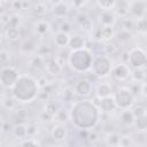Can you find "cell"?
<instances>
[{
    "label": "cell",
    "mask_w": 147,
    "mask_h": 147,
    "mask_svg": "<svg viewBox=\"0 0 147 147\" xmlns=\"http://www.w3.org/2000/svg\"><path fill=\"white\" fill-rule=\"evenodd\" d=\"M69 113L70 121L79 130L93 129L100 118V109L92 100H79L74 102Z\"/></svg>",
    "instance_id": "1"
},
{
    "label": "cell",
    "mask_w": 147,
    "mask_h": 147,
    "mask_svg": "<svg viewBox=\"0 0 147 147\" xmlns=\"http://www.w3.org/2000/svg\"><path fill=\"white\" fill-rule=\"evenodd\" d=\"M39 84L36 78L30 75H21L16 84L11 88V95L17 102L29 103L32 102L39 94Z\"/></svg>",
    "instance_id": "2"
},
{
    "label": "cell",
    "mask_w": 147,
    "mask_h": 147,
    "mask_svg": "<svg viewBox=\"0 0 147 147\" xmlns=\"http://www.w3.org/2000/svg\"><path fill=\"white\" fill-rule=\"evenodd\" d=\"M93 59L94 56L92 52L86 47L83 49L70 52L68 56V64L72 71L82 74V72H86L91 70Z\"/></svg>",
    "instance_id": "3"
},
{
    "label": "cell",
    "mask_w": 147,
    "mask_h": 147,
    "mask_svg": "<svg viewBox=\"0 0 147 147\" xmlns=\"http://www.w3.org/2000/svg\"><path fill=\"white\" fill-rule=\"evenodd\" d=\"M111 70H113V63L110 57H108L105 54L94 56L92 67H91V71L94 76L99 78H103V77H107L108 75H111Z\"/></svg>",
    "instance_id": "4"
},
{
    "label": "cell",
    "mask_w": 147,
    "mask_h": 147,
    "mask_svg": "<svg viewBox=\"0 0 147 147\" xmlns=\"http://www.w3.org/2000/svg\"><path fill=\"white\" fill-rule=\"evenodd\" d=\"M113 98L115 100L116 107L121 110H126V109H131L134 105V94L131 92V90L129 87H118L114 94Z\"/></svg>",
    "instance_id": "5"
},
{
    "label": "cell",
    "mask_w": 147,
    "mask_h": 147,
    "mask_svg": "<svg viewBox=\"0 0 147 147\" xmlns=\"http://www.w3.org/2000/svg\"><path fill=\"white\" fill-rule=\"evenodd\" d=\"M127 64L132 69H144L147 65V53L141 47H133L129 51Z\"/></svg>",
    "instance_id": "6"
},
{
    "label": "cell",
    "mask_w": 147,
    "mask_h": 147,
    "mask_svg": "<svg viewBox=\"0 0 147 147\" xmlns=\"http://www.w3.org/2000/svg\"><path fill=\"white\" fill-rule=\"evenodd\" d=\"M20 74L17 69L13 65H5L1 69L0 72V84L3 88H9L11 90L13 86L16 84V82L20 78Z\"/></svg>",
    "instance_id": "7"
},
{
    "label": "cell",
    "mask_w": 147,
    "mask_h": 147,
    "mask_svg": "<svg viewBox=\"0 0 147 147\" xmlns=\"http://www.w3.org/2000/svg\"><path fill=\"white\" fill-rule=\"evenodd\" d=\"M129 15L131 17H134L136 20L145 17L147 13V1L136 0V1H129L126 3Z\"/></svg>",
    "instance_id": "8"
},
{
    "label": "cell",
    "mask_w": 147,
    "mask_h": 147,
    "mask_svg": "<svg viewBox=\"0 0 147 147\" xmlns=\"http://www.w3.org/2000/svg\"><path fill=\"white\" fill-rule=\"evenodd\" d=\"M111 76L121 82L126 80L129 77H131V68L126 63H118L113 67L111 70Z\"/></svg>",
    "instance_id": "9"
},
{
    "label": "cell",
    "mask_w": 147,
    "mask_h": 147,
    "mask_svg": "<svg viewBox=\"0 0 147 147\" xmlns=\"http://www.w3.org/2000/svg\"><path fill=\"white\" fill-rule=\"evenodd\" d=\"M75 93L79 96H88L92 92V84L88 79H85V78H82V79H78L75 84Z\"/></svg>",
    "instance_id": "10"
},
{
    "label": "cell",
    "mask_w": 147,
    "mask_h": 147,
    "mask_svg": "<svg viewBox=\"0 0 147 147\" xmlns=\"http://www.w3.org/2000/svg\"><path fill=\"white\" fill-rule=\"evenodd\" d=\"M95 37L105 42L111 41V39L115 37V30L111 26H100L96 30H94Z\"/></svg>",
    "instance_id": "11"
},
{
    "label": "cell",
    "mask_w": 147,
    "mask_h": 147,
    "mask_svg": "<svg viewBox=\"0 0 147 147\" xmlns=\"http://www.w3.org/2000/svg\"><path fill=\"white\" fill-rule=\"evenodd\" d=\"M52 14L54 17L56 18H63L68 15L70 8H69V5L67 2H63V1H57V2H54L52 5Z\"/></svg>",
    "instance_id": "12"
},
{
    "label": "cell",
    "mask_w": 147,
    "mask_h": 147,
    "mask_svg": "<svg viewBox=\"0 0 147 147\" xmlns=\"http://www.w3.org/2000/svg\"><path fill=\"white\" fill-rule=\"evenodd\" d=\"M113 94H114L113 87L108 83H99L95 87V98H98L100 100L105 99V98L113 96Z\"/></svg>",
    "instance_id": "13"
},
{
    "label": "cell",
    "mask_w": 147,
    "mask_h": 147,
    "mask_svg": "<svg viewBox=\"0 0 147 147\" xmlns=\"http://www.w3.org/2000/svg\"><path fill=\"white\" fill-rule=\"evenodd\" d=\"M99 23L101 26H114L116 23V15L114 11H101L99 15Z\"/></svg>",
    "instance_id": "14"
},
{
    "label": "cell",
    "mask_w": 147,
    "mask_h": 147,
    "mask_svg": "<svg viewBox=\"0 0 147 147\" xmlns=\"http://www.w3.org/2000/svg\"><path fill=\"white\" fill-rule=\"evenodd\" d=\"M45 69L48 75L51 76H57L62 72V65L57 62L56 59H49L45 62Z\"/></svg>",
    "instance_id": "15"
},
{
    "label": "cell",
    "mask_w": 147,
    "mask_h": 147,
    "mask_svg": "<svg viewBox=\"0 0 147 147\" xmlns=\"http://www.w3.org/2000/svg\"><path fill=\"white\" fill-rule=\"evenodd\" d=\"M51 137L53 140L55 141H62L65 139L67 137V127L64 124H56L52 127V131H51Z\"/></svg>",
    "instance_id": "16"
},
{
    "label": "cell",
    "mask_w": 147,
    "mask_h": 147,
    "mask_svg": "<svg viewBox=\"0 0 147 147\" xmlns=\"http://www.w3.org/2000/svg\"><path fill=\"white\" fill-rule=\"evenodd\" d=\"M68 48L70 49V52L86 48V40H85L82 36H78V34L71 36V37H70V41H69Z\"/></svg>",
    "instance_id": "17"
},
{
    "label": "cell",
    "mask_w": 147,
    "mask_h": 147,
    "mask_svg": "<svg viewBox=\"0 0 147 147\" xmlns=\"http://www.w3.org/2000/svg\"><path fill=\"white\" fill-rule=\"evenodd\" d=\"M116 108L117 107H116V103H115V100H114L113 96L105 98V99L100 100L99 109H100L101 113H113Z\"/></svg>",
    "instance_id": "18"
},
{
    "label": "cell",
    "mask_w": 147,
    "mask_h": 147,
    "mask_svg": "<svg viewBox=\"0 0 147 147\" xmlns=\"http://www.w3.org/2000/svg\"><path fill=\"white\" fill-rule=\"evenodd\" d=\"M70 34L64 33V32H56L54 34V44L60 47V48H65L69 46V41H70Z\"/></svg>",
    "instance_id": "19"
},
{
    "label": "cell",
    "mask_w": 147,
    "mask_h": 147,
    "mask_svg": "<svg viewBox=\"0 0 147 147\" xmlns=\"http://www.w3.org/2000/svg\"><path fill=\"white\" fill-rule=\"evenodd\" d=\"M34 29L39 36H45L51 31V24L47 20H38L34 23Z\"/></svg>",
    "instance_id": "20"
},
{
    "label": "cell",
    "mask_w": 147,
    "mask_h": 147,
    "mask_svg": "<svg viewBox=\"0 0 147 147\" xmlns=\"http://www.w3.org/2000/svg\"><path fill=\"white\" fill-rule=\"evenodd\" d=\"M133 125L138 130V132H147V113L134 117Z\"/></svg>",
    "instance_id": "21"
},
{
    "label": "cell",
    "mask_w": 147,
    "mask_h": 147,
    "mask_svg": "<svg viewBox=\"0 0 147 147\" xmlns=\"http://www.w3.org/2000/svg\"><path fill=\"white\" fill-rule=\"evenodd\" d=\"M119 121L122 124L124 125H133L134 123V115L132 113V109H126V110H122L119 114Z\"/></svg>",
    "instance_id": "22"
},
{
    "label": "cell",
    "mask_w": 147,
    "mask_h": 147,
    "mask_svg": "<svg viewBox=\"0 0 147 147\" xmlns=\"http://www.w3.org/2000/svg\"><path fill=\"white\" fill-rule=\"evenodd\" d=\"M121 134L116 133V132H110L108 134H106L105 137V142L107 146L109 147H118L119 142H121Z\"/></svg>",
    "instance_id": "23"
},
{
    "label": "cell",
    "mask_w": 147,
    "mask_h": 147,
    "mask_svg": "<svg viewBox=\"0 0 147 147\" xmlns=\"http://www.w3.org/2000/svg\"><path fill=\"white\" fill-rule=\"evenodd\" d=\"M11 130H13V134L18 139H24L28 137V126L23 123L16 124Z\"/></svg>",
    "instance_id": "24"
},
{
    "label": "cell",
    "mask_w": 147,
    "mask_h": 147,
    "mask_svg": "<svg viewBox=\"0 0 147 147\" xmlns=\"http://www.w3.org/2000/svg\"><path fill=\"white\" fill-rule=\"evenodd\" d=\"M95 5L100 9H102V11H113L117 7L118 3L113 0H103V1H96Z\"/></svg>",
    "instance_id": "25"
},
{
    "label": "cell",
    "mask_w": 147,
    "mask_h": 147,
    "mask_svg": "<svg viewBox=\"0 0 147 147\" xmlns=\"http://www.w3.org/2000/svg\"><path fill=\"white\" fill-rule=\"evenodd\" d=\"M1 105H2V107L5 109L13 110V109H15V107L17 105V101H16V99L13 95H2Z\"/></svg>",
    "instance_id": "26"
},
{
    "label": "cell",
    "mask_w": 147,
    "mask_h": 147,
    "mask_svg": "<svg viewBox=\"0 0 147 147\" xmlns=\"http://www.w3.org/2000/svg\"><path fill=\"white\" fill-rule=\"evenodd\" d=\"M5 36L9 41H16L21 38V31L18 28H6Z\"/></svg>",
    "instance_id": "27"
},
{
    "label": "cell",
    "mask_w": 147,
    "mask_h": 147,
    "mask_svg": "<svg viewBox=\"0 0 147 147\" xmlns=\"http://www.w3.org/2000/svg\"><path fill=\"white\" fill-rule=\"evenodd\" d=\"M147 74L144 69H132L131 70V79L137 83H144L146 80Z\"/></svg>",
    "instance_id": "28"
},
{
    "label": "cell",
    "mask_w": 147,
    "mask_h": 147,
    "mask_svg": "<svg viewBox=\"0 0 147 147\" xmlns=\"http://www.w3.org/2000/svg\"><path fill=\"white\" fill-rule=\"evenodd\" d=\"M134 29L140 34H147V17L138 18L134 21Z\"/></svg>",
    "instance_id": "29"
},
{
    "label": "cell",
    "mask_w": 147,
    "mask_h": 147,
    "mask_svg": "<svg viewBox=\"0 0 147 147\" xmlns=\"http://www.w3.org/2000/svg\"><path fill=\"white\" fill-rule=\"evenodd\" d=\"M103 52L105 55H107L108 57H114V56H119V48L115 45V44H107L103 47Z\"/></svg>",
    "instance_id": "30"
},
{
    "label": "cell",
    "mask_w": 147,
    "mask_h": 147,
    "mask_svg": "<svg viewBox=\"0 0 147 147\" xmlns=\"http://www.w3.org/2000/svg\"><path fill=\"white\" fill-rule=\"evenodd\" d=\"M54 119H55L59 124H64V123H67V122L70 119V113H68L67 110L60 108V109L57 110L56 115L54 116Z\"/></svg>",
    "instance_id": "31"
},
{
    "label": "cell",
    "mask_w": 147,
    "mask_h": 147,
    "mask_svg": "<svg viewBox=\"0 0 147 147\" xmlns=\"http://www.w3.org/2000/svg\"><path fill=\"white\" fill-rule=\"evenodd\" d=\"M75 90L71 87H65L63 88V91L61 92V98L64 102H72L74 98H75Z\"/></svg>",
    "instance_id": "32"
},
{
    "label": "cell",
    "mask_w": 147,
    "mask_h": 147,
    "mask_svg": "<svg viewBox=\"0 0 147 147\" xmlns=\"http://www.w3.org/2000/svg\"><path fill=\"white\" fill-rule=\"evenodd\" d=\"M59 109H60V108L57 107V105H56L55 102L49 101V102H47V103L45 105L44 111H45L46 114H48L51 117H54V116L56 115V113H57V110H59Z\"/></svg>",
    "instance_id": "33"
},
{
    "label": "cell",
    "mask_w": 147,
    "mask_h": 147,
    "mask_svg": "<svg viewBox=\"0 0 147 147\" xmlns=\"http://www.w3.org/2000/svg\"><path fill=\"white\" fill-rule=\"evenodd\" d=\"M78 25H79L80 30L84 31V32H86V33H90V32H93L94 31V24H93V22H92L91 18H87L86 21H84L83 23H80Z\"/></svg>",
    "instance_id": "34"
},
{
    "label": "cell",
    "mask_w": 147,
    "mask_h": 147,
    "mask_svg": "<svg viewBox=\"0 0 147 147\" xmlns=\"http://www.w3.org/2000/svg\"><path fill=\"white\" fill-rule=\"evenodd\" d=\"M121 26H122V29L121 30H123V31H127V32H131L133 29H134V21L133 20H131V18H124L123 21H122V24H121Z\"/></svg>",
    "instance_id": "35"
},
{
    "label": "cell",
    "mask_w": 147,
    "mask_h": 147,
    "mask_svg": "<svg viewBox=\"0 0 147 147\" xmlns=\"http://www.w3.org/2000/svg\"><path fill=\"white\" fill-rule=\"evenodd\" d=\"M30 64H31V67H33V68H36V69H39V68H41V67L45 64V61H44L42 56L37 55V56H33V57L31 59Z\"/></svg>",
    "instance_id": "36"
},
{
    "label": "cell",
    "mask_w": 147,
    "mask_h": 147,
    "mask_svg": "<svg viewBox=\"0 0 147 147\" xmlns=\"http://www.w3.org/2000/svg\"><path fill=\"white\" fill-rule=\"evenodd\" d=\"M34 11H36L37 15H40V16L45 15L47 13V6H46V3L45 2H38L34 6Z\"/></svg>",
    "instance_id": "37"
},
{
    "label": "cell",
    "mask_w": 147,
    "mask_h": 147,
    "mask_svg": "<svg viewBox=\"0 0 147 147\" xmlns=\"http://www.w3.org/2000/svg\"><path fill=\"white\" fill-rule=\"evenodd\" d=\"M34 46H36L34 41H32V40H26V41L23 42V45H22L21 48H22V52L29 53V52H31V51L34 49Z\"/></svg>",
    "instance_id": "38"
},
{
    "label": "cell",
    "mask_w": 147,
    "mask_h": 147,
    "mask_svg": "<svg viewBox=\"0 0 147 147\" xmlns=\"http://www.w3.org/2000/svg\"><path fill=\"white\" fill-rule=\"evenodd\" d=\"M71 29H72V26H71V23L69 21H63L59 26V31L60 32H64V33H68V34L70 33Z\"/></svg>",
    "instance_id": "39"
},
{
    "label": "cell",
    "mask_w": 147,
    "mask_h": 147,
    "mask_svg": "<svg viewBox=\"0 0 147 147\" xmlns=\"http://www.w3.org/2000/svg\"><path fill=\"white\" fill-rule=\"evenodd\" d=\"M99 139H100V136H99V133H98L96 131H94V130H88L87 140H88L91 144H95V142H98Z\"/></svg>",
    "instance_id": "40"
},
{
    "label": "cell",
    "mask_w": 147,
    "mask_h": 147,
    "mask_svg": "<svg viewBox=\"0 0 147 147\" xmlns=\"http://www.w3.org/2000/svg\"><path fill=\"white\" fill-rule=\"evenodd\" d=\"M21 147H39V144L33 138H28V139H24L22 141Z\"/></svg>",
    "instance_id": "41"
},
{
    "label": "cell",
    "mask_w": 147,
    "mask_h": 147,
    "mask_svg": "<svg viewBox=\"0 0 147 147\" xmlns=\"http://www.w3.org/2000/svg\"><path fill=\"white\" fill-rule=\"evenodd\" d=\"M131 37H132L131 32H127V31L121 30V31L117 33V39H118L119 41H129V40L131 39Z\"/></svg>",
    "instance_id": "42"
},
{
    "label": "cell",
    "mask_w": 147,
    "mask_h": 147,
    "mask_svg": "<svg viewBox=\"0 0 147 147\" xmlns=\"http://www.w3.org/2000/svg\"><path fill=\"white\" fill-rule=\"evenodd\" d=\"M18 24H20V17L17 15H11L9 23L6 25V28H18Z\"/></svg>",
    "instance_id": "43"
},
{
    "label": "cell",
    "mask_w": 147,
    "mask_h": 147,
    "mask_svg": "<svg viewBox=\"0 0 147 147\" xmlns=\"http://www.w3.org/2000/svg\"><path fill=\"white\" fill-rule=\"evenodd\" d=\"M9 59H10L9 53H8L6 49H2V51L0 52V62L3 64V67H5V65H6V63L9 61Z\"/></svg>",
    "instance_id": "44"
},
{
    "label": "cell",
    "mask_w": 147,
    "mask_h": 147,
    "mask_svg": "<svg viewBox=\"0 0 147 147\" xmlns=\"http://www.w3.org/2000/svg\"><path fill=\"white\" fill-rule=\"evenodd\" d=\"M129 88L131 90V92H132V93L134 94V96H136V94L140 93V90H141V83L133 82V83H131V85L129 86Z\"/></svg>",
    "instance_id": "45"
},
{
    "label": "cell",
    "mask_w": 147,
    "mask_h": 147,
    "mask_svg": "<svg viewBox=\"0 0 147 147\" xmlns=\"http://www.w3.org/2000/svg\"><path fill=\"white\" fill-rule=\"evenodd\" d=\"M119 147H132V140L129 137H121Z\"/></svg>",
    "instance_id": "46"
},
{
    "label": "cell",
    "mask_w": 147,
    "mask_h": 147,
    "mask_svg": "<svg viewBox=\"0 0 147 147\" xmlns=\"http://www.w3.org/2000/svg\"><path fill=\"white\" fill-rule=\"evenodd\" d=\"M10 6L13 9H16V10H20V9H23V1H11L10 2Z\"/></svg>",
    "instance_id": "47"
},
{
    "label": "cell",
    "mask_w": 147,
    "mask_h": 147,
    "mask_svg": "<svg viewBox=\"0 0 147 147\" xmlns=\"http://www.w3.org/2000/svg\"><path fill=\"white\" fill-rule=\"evenodd\" d=\"M10 16H11V15H9L8 13H2V14H1V23H2L5 26H6V25L9 23Z\"/></svg>",
    "instance_id": "48"
},
{
    "label": "cell",
    "mask_w": 147,
    "mask_h": 147,
    "mask_svg": "<svg viewBox=\"0 0 147 147\" xmlns=\"http://www.w3.org/2000/svg\"><path fill=\"white\" fill-rule=\"evenodd\" d=\"M87 18H90L86 14H84V13H80V14H78L77 16H76V22L78 23V24H80V23H83L84 21H86Z\"/></svg>",
    "instance_id": "49"
},
{
    "label": "cell",
    "mask_w": 147,
    "mask_h": 147,
    "mask_svg": "<svg viewBox=\"0 0 147 147\" xmlns=\"http://www.w3.org/2000/svg\"><path fill=\"white\" fill-rule=\"evenodd\" d=\"M37 126L34 125H28V137H33L36 133H37Z\"/></svg>",
    "instance_id": "50"
},
{
    "label": "cell",
    "mask_w": 147,
    "mask_h": 147,
    "mask_svg": "<svg viewBox=\"0 0 147 147\" xmlns=\"http://www.w3.org/2000/svg\"><path fill=\"white\" fill-rule=\"evenodd\" d=\"M88 2L87 1H74L72 3H71V6L74 7V8H76V9H80L82 7H84L85 5H87Z\"/></svg>",
    "instance_id": "51"
},
{
    "label": "cell",
    "mask_w": 147,
    "mask_h": 147,
    "mask_svg": "<svg viewBox=\"0 0 147 147\" xmlns=\"http://www.w3.org/2000/svg\"><path fill=\"white\" fill-rule=\"evenodd\" d=\"M37 80H38V84H39V87H40V88H44V87L48 84V80H47V79H46V77H44V76L39 77Z\"/></svg>",
    "instance_id": "52"
},
{
    "label": "cell",
    "mask_w": 147,
    "mask_h": 147,
    "mask_svg": "<svg viewBox=\"0 0 147 147\" xmlns=\"http://www.w3.org/2000/svg\"><path fill=\"white\" fill-rule=\"evenodd\" d=\"M53 90H54V86L51 84V83H48L44 88H41V91H44V92H46V93H48L49 95L53 93Z\"/></svg>",
    "instance_id": "53"
},
{
    "label": "cell",
    "mask_w": 147,
    "mask_h": 147,
    "mask_svg": "<svg viewBox=\"0 0 147 147\" xmlns=\"http://www.w3.org/2000/svg\"><path fill=\"white\" fill-rule=\"evenodd\" d=\"M49 94L48 93H46V92H44V91H40L39 92V94H38V98L39 99H41V100H44V101H46V100H48L49 99Z\"/></svg>",
    "instance_id": "54"
},
{
    "label": "cell",
    "mask_w": 147,
    "mask_h": 147,
    "mask_svg": "<svg viewBox=\"0 0 147 147\" xmlns=\"http://www.w3.org/2000/svg\"><path fill=\"white\" fill-rule=\"evenodd\" d=\"M140 93H141L145 98H147V82L141 83V90H140Z\"/></svg>",
    "instance_id": "55"
},
{
    "label": "cell",
    "mask_w": 147,
    "mask_h": 147,
    "mask_svg": "<svg viewBox=\"0 0 147 147\" xmlns=\"http://www.w3.org/2000/svg\"><path fill=\"white\" fill-rule=\"evenodd\" d=\"M17 117L20 118V119H25L26 118V111H25V109H21V110H18V113H17Z\"/></svg>",
    "instance_id": "56"
},
{
    "label": "cell",
    "mask_w": 147,
    "mask_h": 147,
    "mask_svg": "<svg viewBox=\"0 0 147 147\" xmlns=\"http://www.w3.org/2000/svg\"><path fill=\"white\" fill-rule=\"evenodd\" d=\"M8 130H10V125H9V123H3V125H2V131L6 132V131H8Z\"/></svg>",
    "instance_id": "57"
},
{
    "label": "cell",
    "mask_w": 147,
    "mask_h": 147,
    "mask_svg": "<svg viewBox=\"0 0 147 147\" xmlns=\"http://www.w3.org/2000/svg\"><path fill=\"white\" fill-rule=\"evenodd\" d=\"M41 118H42L44 121H48V119H49V118H52V117H51L48 114H46V113L44 111V113L41 114Z\"/></svg>",
    "instance_id": "58"
},
{
    "label": "cell",
    "mask_w": 147,
    "mask_h": 147,
    "mask_svg": "<svg viewBox=\"0 0 147 147\" xmlns=\"http://www.w3.org/2000/svg\"><path fill=\"white\" fill-rule=\"evenodd\" d=\"M26 7H30V2H28V1H23V9H25Z\"/></svg>",
    "instance_id": "59"
},
{
    "label": "cell",
    "mask_w": 147,
    "mask_h": 147,
    "mask_svg": "<svg viewBox=\"0 0 147 147\" xmlns=\"http://www.w3.org/2000/svg\"><path fill=\"white\" fill-rule=\"evenodd\" d=\"M54 147H55V146H54Z\"/></svg>",
    "instance_id": "60"
}]
</instances>
